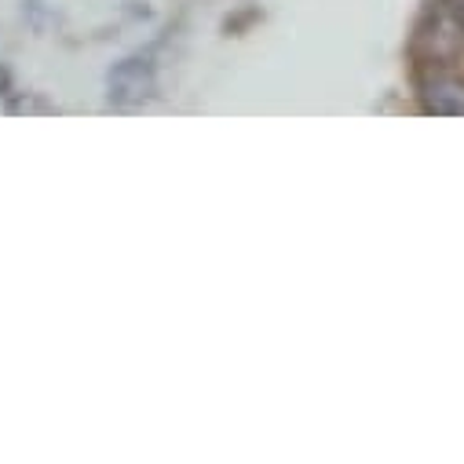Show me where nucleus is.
Wrapping results in <instances>:
<instances>
[{
	"instance_id": "1",
	"label": "nucleus",
	"mask_w": 464,
	"mask_h": 464,
	"mask_svg": "<svg viewBox=\"0 0 464 464\" xmlns=\"http://www.w3.org/2000/svg\"><path fill=\"white\" fill-rule=\"evenodd\" d=\"M158 88V73H154V63L150 59H121L106 73V99L113 106H143Z\"/></svg>"
},
{
	"instance_id": "2",
	"label": "nucleus",
	"mask_w": 464,
	"mask_h": 464,
	"mask_svg": "<svg viewBox=\"0 0 464 464\" xmlns=\"http://www.w3.org/2000/svg\"><path fill=\"white\" fill-rule=\"evenodd\" d=\"M424 110L442 113V118H464V81L439 77L424 88Z\"/></svg>"
}]
</instances>
